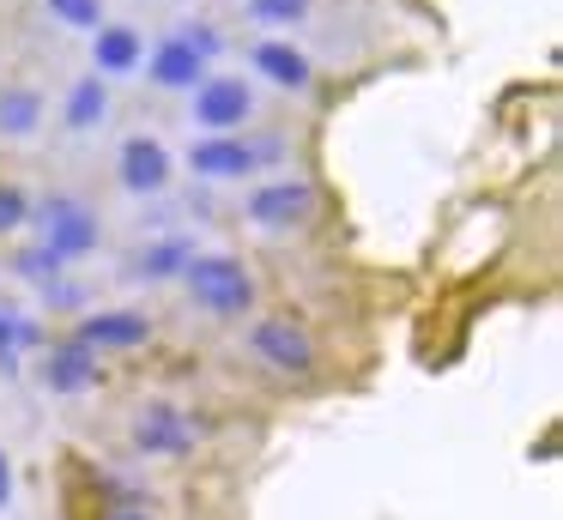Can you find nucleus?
Returning a JSON list of instances; mask_svg holds the SVG:
<instances>
[{
	"label": "nucleus",
	"mask_w": 563,
	"mask_h": 520,
	"mask_svg": "<svg viewBox=\"0 0 563 520\" xmlns=\"http://www.w3.org/2000/svg\"><path fill=\"white\" fill-rule=\"evenodd\" d=\"M207 430H212L207 411L176 406V399H140L128 411V447L140 460H195Z\"/></svg>",
	"instance_id": "nucleus-1"
},
{
	"label": "nucleus",
	"mask_w": 563,
	"mask_h": 520,
	"mask_svg": "<svg viewBox=\"0 0 563 520\" xmlns=\"http://www.w3.org/2000/svg\"><path fill=\"white\" fill-rule=\"evenodd\" d=\"M183 297L195 302L200 314H212V321H249L255 314V273H249L236 254H195V261L183 266Z\"/></svg>",
	"instance_id": "nucleus-2"
},
{
	"label": "nucleus",
	"mask_w": 563,
	"mask_h": 520,
	"mask_svg": "<svg viewBox=\"0 0 563 520\" xmlns=\"http://www.w3.org/2000/svg\"><path fill=\"white\" fill-rule=\"evenodd\" d=\"M243 345H249V357L267 375H279V381H309V375L321 369V345H316V333H309V321H297V314H285V309L255 314Z\"/></svg>",
	"instance_id": "nucleus-3"
},
{
	"label": "nucleus",
	"mask_w": 563,
	"mask_h": 520,
	"mask_svg": "<svg viewBox=\"0 0 563 520\" xmlns=\"http://www.w3.org/2000/svg\"><path fill=\"white\" fill-rule=\"evenodd\" d=\"M31 224H37V242H43V248L62 254L67 266L86 261V254H98V242H103L98 206H86L79 193H49L43 206H31Z\"/></svg>",
	"instance_id": "nucleus-4"
},
{
	"label": "nucleus",
	"mask_w": 563,
	"mask_h": 520,
	"mask_svg": "<svg viewBox=\"0 0 563 520\" xmlns=\"http://www.w3.org/2000/svg\"><path fill=\"white\" fill-rule=\"evenodd\" d=\"M243 212L255 230L279 236V230H303L309 218L321 212V188L309 176H273V181H255L243 193Z\"/></svg>",
	"instance_id": "nucleus-5"
},
{
	"label": "nucleus",
	"mask_w": 563,
	"mask_h": 520,
	"mask_svg": "<svg viewBox=\"0 0 563 520\" xmlns=\"http://www.w3.org/2000/svg\"><path fill=\"white\" fill-rule=\"evenodd\" d=\"M31 369H37L43 394H55V399H79V394H91V387H103V357L91 345H79L74 333L49 339Z\"/></svg>",
	"instance_id": "nucleus-6"
},
{
	"label": "nucleus",
	"mask_w": 563,
	"mask_h": 520,
	"mask_svg": "<svg viewBox=\"0 0 563 520\" xmlns=\"http://www.w3.org/2000/svg\"><path fill=\"white\" fill-rule=\"evenodd\" d=\"M195 128L200 133H243L249 115H255V85L243 73H207L195 85Z\"/></svg>",
	"instance_id": "nucleus-7"
},
{
	"label": "nucleus",
	"mask_w": 563,
	"mask_h": 520,
	"mask_svg": "<svg viewBox=\"0 0 563 520\" xmlns=\"http://www.w3.org/2000/svg\"><path fill=\"white\" fill-rule=\"evenodd\" d=\"M152 314L146 309H86L74 321V339L79 345H91L103 357V351H140V345H152Z\"/></svg>",
	"instance_id": "nucleus-8"
},
{
	"label": "nucleus",
	"mask_w": 563,
	"mask_h": 520,
	"mask_svg": "<svg viewBox=\"0 0 563 520\" xmlns=\"http://www.w3.org/2000/svg\"><path fill=\"white\" fill-rule=\"evenodd\" d=\"M188 169L200 181H243L261 169V157H255V140H243V133H200L188 145Z\"/></svg>",
	"instance_id": "nucleus-9"
},
{
	"label": "nucleus",
	"mask_w": 563,
	"mask_h": 520,
	"mask_svg": "<svg viewBox=\"0 0 563 520\" xmlns=\"http://www.w3.org/2000/svg\"><path fill=\"white\" fill-rule=\"evenodd\" d=\"M170 145L152 140V133H128L122 152H115V181L128 193H164L170 188Z\"/></svg>",
	"instance_id": "nucleus-10"
},
{
	"label": "nucleus",
	"mask_w": 563,
	"mask_h": 520,
	"mask_svg": "<svg viewBox=\"0 0 563 520\" xmlns=\"http://www.w3.org/2000/svg\"><path fill=\"white\" fill-rule=\"evenodd\" d=\"M74 466H79L86 508H152L146 478H134V472L110 466V460H74ZM86 508H79V515H86Z\"/></svg>",
	"instance_id": "nucleus-11"
},
{
	"label": "nucleus",
	"mask_w": 563,
	"mask_h": 520,
	"mask_svg": "<svg viewBox=\"0 0 563 520\" xmlns=\"http://www.w3.org/2000/svg\"><path fill=\"white\" fill-rule=\"evenodd\" d=\"M140 60H146V31H140V24L103 19L98 31H91V73H98V79H128V73H140Z\"/></svg>",
	"instance_id": "nucleus-12"
},
{
	"label": "nucleus",
	"mask_w": 563,
	"mask_h": 520,
	"mask_svg": "<svg viewBox=\"0 0 563 520\" xmlns=\"http://www.w3.org/2000/svg\"><path fill=\"white\" fill-rule=\"evenodd\" d=\"M140 67H146V79L158 85V91H195V85L212 73L207 60H200L176 31H170V36H158V43L146 48V60H140Z\"/></svg>",
	"instance_id": "nucleus-13"
},
{
	"label": "nucleus",
	"mask_w": 563,
	"mask_h": 520,
	"mask_svg": "<svg viewBox=\"0 0 563 520\" xmlns=\"http://www.w3.org/2000/svg\"><path fill=\"white\" fill-rule=\"evenodd\" d=\"M249 67H255V79L279 85V91H309L316 85V67H309V55L291 43V36H267V43L249 48Z\"/></svg>",
	"instance_id": "nucleus-14"
},
{
	"label": "nucleus",
	"mask_w": 563,
	"mask_h": 520,
	"mask_svg": "<svg viewBox=\"0 0 563 520\" xmlns=\"http://www.w3.org/2000/svg\"><path fill=\"white\" fill-rule=\"evenodd\" d=\"M103 121H110V79L86 73V79H74L62 97V128L67 133H98Z\"/></svg>",
	"instance_id": "nucleus-15"
},
{
	"label": "nucleus",
	"mask_w": 563,
	"mask_h": 520,
	"mask_svg": "<svg viewBox=\"0 0 563 520\" xmlns=\"http://www.w3.org/2000/svg\"><path fill=\"white\" fill-rule=\"evenodd\" d=\"M195 242L188 236H152L146 248L128 261V278H140V285H164V278H183V266L195 261Z\"/></svg>",
	"instance_id": "nucleus-16"
},
{
	"label": "nucleus",
	"mask_w": 563,
	"mask_h": 520,
	"mask_svg": "<svg viewBox=\"0 0 563 520\" xmlns=\"http://www.w3.org/2000/svg\"><path fill=\"white\" fill-rule=\"evenodd\" d=\"M43 115H49V103L37 85H0V140H31Z\"/></svg>",
	"instance_id": "nucleus-17"
},
{
	"label": "nucleus",
	"mask_w": 563,
	"mask_h": 520,
	"mask_svg": "<svg viewBox=\"0 0 563 520\" xmlns=\"http://www.w3.org/2000/svg\"><path fill=\"white\" fill-rule=\"evenodd\" d=\"M13 273L25 278V285L49 290V285H62V278H67V261H62V254H49L43 242H25V248L13 254Z\"/></svg>",
	"instance_id": "nucleus-18"
},
{
	"label": "nucleus",
	"mask_w": 563,
	"mask_h": 520,
	"mask_svg": "<svg viewBox=\"0 0 563 520\" xmlns=\"http://www.w3.org/2000/svg\"><path fill=\"white\" fill-rule=\"evenodd\" d=\"M243 12L255 24H273V31H291V24L309 19V0H243Z\"/></svg>",
	"instance_id": "nucleus-19"
},
{
	"label": "nucleus",
	"mask_w": 563,
	"mask_h": 520,
	"mask_svg": "<svg viewBox=\"0 0 563 520\" xmlns=\"http://www.w3.org/2000/svg\"><path fill=\"white\" fill-rule=\"evenodd\" d=\"M49 7L55 24H67V31H98L103 24V0H43Z\"/></svg>",
	"instance_id": "nucleus-20"
},
{
	"label": "nucleus",
	"mask_w": 563,
	"mask_h": 520,
	"mask_svg": "<svg viewBox=\"0 0 563 520\" xmlns=\"http://www.w3.org/2000/svg\"><path fill=\"white\" fill-rule=\"evenodd\" d=\"M176 36H183V43L195 48V55L207 60V67H212V60L224 55V31H219V24H212V19H188V24H176Z\"/></svg>",
	"instance_id": "nucleus-21"
},
{
	"label": "nucleus",
	"mask_w": 563,
	"mask_h": 520,
	"mask_svg": "<svg viewBox=\"0 0 563 520\" xmlns=\"http://www.w3.org/2000/svg\"><path fill=\"white\" fill-rule=\"evenodd\" d=\"M31 224V193L19 181H0V236H19Z\"/></svg>",
	"instance_id": "nucleus-22"
},
{
	"label": "nucleus",
	"mask_w": 563,
	"mask_h": 520,
	"mask_svg": "<svg viewBox=\"0 0 563 520\" xmlns=\"http://www.w3.org/2000/svg\"><path fill=\"white\" fill-rule=\"evenodd\" d=\"M13 309H0V381H13V375H25V351L13 345Z\"/></svg>",
	"instance_id": "nucleus-23"
},
{
	"label": "nucleus",
	"mask_w": 563,
	"mask_h": 520,
	"mask_svg": "<svg viewBox=\"0 0 563 520\" xmlns=\"http://www.w3.org/2000/svg\"><path fill=\"white\" fill-rule=\"evenodd\" d=\"M79 520H158L152 508H86Z\"/></svg>",
	"instance_id": "nucleus-24"
},
{
	"label": "nucleus",
	"mask_w": 563,
	"mask_h": 520,
	"mask_svg": "<svg viewBox=\"0 0 563 520\" xmlns=\"http://www.w3.org/2000/svg\"><path fill=\"white\" fill-rule=\"evenodd\" d=\"M13 508V460H7V447H0V515Z\"/></svg>",
	"instance_id": "nucleus-25"
}]
</instances>
